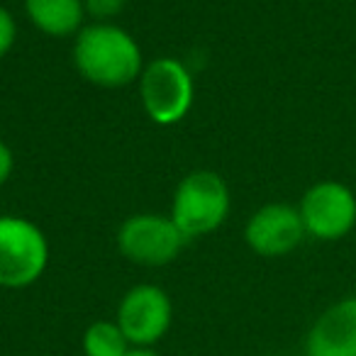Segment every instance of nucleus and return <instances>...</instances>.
<instances>
[{
	"mask_svg": "<svg viewBox=\"0 0 356 356\" xmlns=\"http://www.w3.org/2000/svg\"><path fill=\"white\" fill-rule=\"evenodd\" d=\"M124 356H159V354L154 349H137V346H132Z\"/></svg>",
	"mask_w": 356,
	"mask_h": 356,
	"instance_id": "2eb2a0df",
	"label": "nucleus"
},
{
	"mask_svg": "<svg viewBox=\"0 0 356 356\" xmlns=\"http://www.w3.org/2000/svg\"><path fill=\"white\" fill-rule=\"evenodd\" d=\"M81 346L83 356H124L132 349L115 320H95L93 325L86 327Z\"/></svg>",
	"mask_w": 356,
	"mask_h": 356,
	"instance_id": "9b49d317",
	"label": "nucleus"
},
{
	"mask_svg": "<svg viewBox=\"0 0 356 356\" xmlns=\"http://www.w3.org/2000/svg\"><path fill=\"white\" fill-rule=\"evenodd\" d=\"M298 210L305 232L322 242L346 237L356 225V195L339 181H322L310 186Z\"/></svg>",
	"mask_w": 356,
	"mask_h": 356,
	"instance_id": "0eeeda50",
	"label": "nucleus"
},
{
	"mask_svg": "<svg viewBox=\"0 0 356 356\" xmlns=\"http://www.w3.org/2000/svg\"><path fill=\"white\" fill-rule=\"evenodd\" d=\"M115 322L137 349H154L173 325V302L161 286L139 283L122 296Z\"/></svg>",
	"mask_w": 356,
	"mask_h": 356,
	"instance_id": "423d86ee",
	"label": "nucleus"
},
{
	"mask_svg": "<svg viewBox=\"0 0 356 356\" xmlns=\"http://www.w3.org/2000/svg\"><path fill=\"white\" fill-rule=\"evenodd\" d=\"M139 95L144 113L161 127L176 124L191 113L195 83L188 66L173 56H159L144 66L139 76Z\"/></svg>",
	"mask_w": 356,
	"mask_h": 356,
	"instance_id": "20e7f679",
	"label": "nucleus"
},
{
	"mask_svg": "<svg viewBox=\"0 0 356 356\" xmlns=\"http://www.w3.org/2000/svg\"><path fill=\"white\" fill-rule=\"evenodd\" d=\"M49 242L32 220L0 215V288L20 291L44 276Z\"/></svg>",
	"mask_w": 356,
	"mask_h": 356,
	"instance_id": "7ed1b4c3",
	"label": "nucleus"
},
{
	"mask_svg": "<svg viewBox=\"0 0 356 356\" xmlns=\"http://www.w3.org/2000/svg\"><path fill=\"white\" fill-rule=\"evenodd\" d=\"M74 64L88 83L122 88L139 81L144 71L137 40L115 22H93L76 35Z\"/></svg>",
	"mask_w": 356,
	"mask_h": 356,
	"instance_id": "f257e3e1",
	"label": "nucleus"
},
{
	"mask_svg": "<svg viewBox=\"0 0 356 356\" xmlns=\"http://www.w3.org/2000/svg\"><path fill=\"white\" fill-rule=\"evenodd\" d=\"M127 0H83L86 15L95 17V22H110L124 10Z\"/></svg>",
	"mask_w": 356,
	"mask_h": 356,
	"instance_id": "f8f14e48",
	"label": "nucleus"
},
{
	"mask_svg": "<svg viewBox=\"0 0 356 356\" xmlns=\"http://www.w3.org/2000/svg\"><path fill=\"white\" fill-rule=\"evenodd\" d=\"M305 356H356V296L337 300L312 322Z\"/></svg>",
	"mask_w": 356,
	"mask_h": 356,
	"instance_id": "1a4fd4ad",
	"label": "nucleus"
},
{
	"mask_svg": "<svg viewBox=\"0 0 356 356\" xmlns=\"http://www.w3.org/2000/svg\"><path fill=\"white\" fill-rule=\"evenodd\" d=\"M17 40V22L8 8L0 6V59L13 49Z\"/></svg>",
	"mask_w": 356,
	"mask_h": 356,
	"instance_id": "ddd939ff",
	"label": "nucleus"
},
{
	"mask_svg": "<svg viewBox=\"0 0 356 356\" xmlns=\"http://www.w3.org/2000/svg\"><path fill=\"white\" fill-rule=\"evenodd\" d=\"M232 208V193L220 173L200 168L191 171L176 186L171 203V220L186 239L208 237L222 227Z\"/></svg>",
	"mask_w": 356,
	"mask_h": 356,
	"instance_id": "f03ea898",
	"label": "nucleus"
},
{
	"mask_svg": "<svg viewBox=\"0 0 356 356\" xmlns=\"http://www.w3.org/2000/svg\"><path fill=\"white\" fill-rule=\"evenodd\" d=\"M305 234L300 210L288 203H268L249 218L244 227V242L259 257L276 259L296 252Z\"/></svg>",
	"mask_w": 356,
	"mask_h": 356,
	"instance_id": "6e6552de",
	"label": "nucleus"
},
{
	"mask_svg": "<svg viewBox=\"0 0 356 356\" xmlns=\"http://www.w3.org/2000/svg\"><path fill=\"white\" fill-rule=\"evenodd\" d=\"M13 171H15V154H13V149L0 139V186L13 176Z\"/></svg>",
	"mask_w": 356,
	"mask_h": 356,
	"instance_id": "4468645a",
	"label": "nucleus"
},
{
	"mask_svg": "<svg viewBox=\"0 0 356 356\" xmlns=\"http://www.w3.org/2000/svg\"><path fill=\"white\" fill-rule=\"evenodd\" d=\"M25 13L40 32L49 37H71L83 30V0H25Z\"/></svg>",
	"mask_w": 356,
	"mask_h": 356,
	"instance_id": "9d476101",
	"label": "nucleus"
},
{
	"mask_svg": "<svg viewBox=\"0 0 356 356\" xmlns=\"http://www.w3.org/2000/svg\"><path fill=\"white\" fill-rule=\"evenodd\" d=\"M186 234L171 215L139 213L127 218L118 229V249L137 266H166L186 247Z\"/></svg>",
	"mask_w": 356,
	"mask_h": 356,
	"instance_id": "39448f33",
	"label": "nucleus"
}]
</instances>
